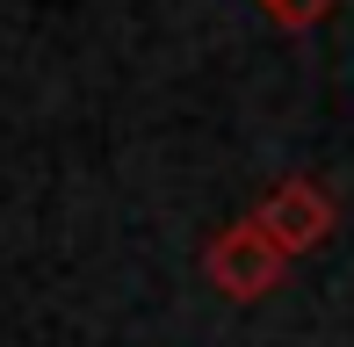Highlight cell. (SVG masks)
I'll list each match as a JSON object with an SVG mask.
<instances>
[{
    "instance_id": "1",
    "label": "cell",
    "mask_w": 354,
    "mask_h": 347,
    "mask_svg": "<svg viewBox=\"0 0 354 347\" xmlns=\"http://www.w3.org/2000/svg\"><path fill=\"white\" fill-rule=\"evenodd\" d=\"M203 275H210V290H217V297H232V304H253V297L282 290L289 254L268 239L261 225H253V217H239V225H224L217 239L203 246Z\"/></svg>"
},
{
    "instance_id": "3",
    "label": "cell",
    "mask_w": 354,
    "mask_h": 347,
    "mask_svg": "<svg viewBox=\"0 0 354 347\" xmlns=\"http://www.w3.org/2000/svg\"><path fill=\"white\" fill-rule=\"evenodd\" d=\"M261 8H268V22H282V29H311V22L333 15V0H261Z\"/></svg>"
},
{
    "instance_id": "2",
    "label": "cell",
    "mask_w": 354,
    "mask_h": 347,
    "mask_svg": "<svg viewBox=\"0 0 354 347\" xmlns=\"http://www.w3.org/2000/svg\"><path fill=\"white\" fill-rule=\"evenodd\" d=\"M253 225H261L268 239H275L282 254L297 261V254H311V246H326V239H333L340 210H333V196H326V188L311 181V174H289V181H275V188L261 196Z\"/></svg>"
}]
</instances>
